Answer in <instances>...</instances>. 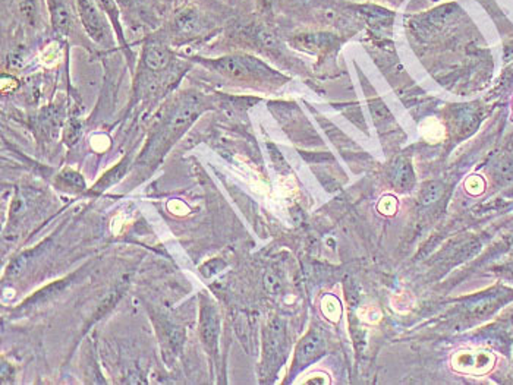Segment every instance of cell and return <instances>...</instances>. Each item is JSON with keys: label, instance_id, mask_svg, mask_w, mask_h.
<instances>
[{"label": "cell", "instance_id": "1", "mask_svg": "<svg viewBox=\"0 0 513 385\" xmlns=\"http://www.w3.org/2000/svg\"><path fill=\"white\" fill-rule=\"evenodd\" d=\"M202 112V102L198 97H188L181 106L176 109L173 116L169 119L168 123L160 129L150 141L149 145L145 147L144 152L141 154V163H150L152 160L159 159L160 155L166 153L172 143L178 140L179 136L185 133V129L195 121V117Z\"/></svg>", "mask_w": 513, "mask_h": 385}, {"label": "cell", "instance_id": "2", "mask_svg": "<svg viewBox=\"0 0 513 385\" xmlns=\"http://www.w3.org/2000/svg\"><path fill=\"white\" fill-rule=\"evenodd\" d=\"M207 66L221 72L222 75L235 78V80H247V78L261 74L259 64L252 62V59L241 56H228L216 59V61H209Z\"/></svg>", "mask_w": 513, "mask_h": 385}, {"label": "cell", "instance_id": "3", "mask_svg": "<svg viewBox=\"0 0 513 385\" xmlns=\"http://www.w3.org/2000/svg\"><path fill=\"white\" fill-rule=\"evenodd\" d=\"M81 21L87 30L88 35L95 42H104L109 37V27L106 19L97 8L95 0H76Z\"/></svg>", "mask_w": 513, "mask_h": 385}, {"label": "cell", "instance_id": "4", "mask_svg": "<svg viewBox=\"0 0 513 385\" xmlns=\"http://www.w3.org/2000/svg\"><path fill=\"white\" fill-rule=\"evenodd\" d=\"M50 18L54 31L61 35H68L74 25V12L71 0H47Z\"/></svg>", "mask_w": 513, "mask_h": 385}, {"label": "cell", "instance_id": "5", "mask_svg": "<svg viewBox=\"0 0 513 385\" xmlns=\"http://www.w3.org/2000/svg\"><path fill=\"white\" fill-rule=\"evenodd\" d=\"M202 339L207 349L216 346L217 336H219V317L213 306L204 305L202 310Z\"/></svg>", "mask_w": 513, "mask_h": 385}, {"label": "cell", "instance_id": "6", "mask_svg": "<svg viewBox=\"0 0 513 385\" xmlns=\"http://www.w3.org/2000/svg\"><path fill=\"white\" fill-rule=\"evenodd\" d=\"M172 61V54L164 45L150 44L144 52V64L150 71H162Z\"/></svg>", "mask_w": 513, "mask_h": 385}, {"label": "cell", "instance_id": "7", "mask_svg": "<svg viewBox=\"0 0 513 385\" xmlns=\"http://www.w3.org/2000/svg\"><path fill=\"white\" fill-rule=\"evenodd\" d=\"M324 341L319 331H312L305 337V341L300 344L298 349V362H310L311 359L320 355V351L323 350Z\"/></svg>", "mask_w": 513, "mask_h": 385}, {"label": "cell", "instance_id": "8", "mask_svg": "<svg viewBox=\"0 0 513 385\" xmlns=\"http://www.w3.org/2000/svg\"><path fill=\"white\" fill-rule=\"evenodd\" d=\"M202 16L195 9L188 8L185 11L179 12L178 15H176L175 27L181 35L195 33V31L202 28Z\"/></svg>", "mask_w": 513, "mask_h": 385}, {"label": "cell", "instance_id": "9", "mask_svg": "<svg viewBox=\"0 0 513 385\" xmlns=\"http://www.w3.org/2000/svg\"><path fill=\"white\" fill-rule=\"evenodd\" d=\"M392 181L395 186L403 189V191L412 185L414 174H412V169H410V164L408 160H396L395 164H393Z\"/></svg>", "mask_w": 513, "mask_h": 385}, {"label": "cell", "instance_id": "10", "mask_svg": "<svg viewBox=\"0 0 513 385\" xmlns=\"http://www.w3.org/2000/svg\"><path fill=\"white\" fill-rule=\"evenodd\" d=\"M128 167V162L119 163L118 166H114L111 172H107L102 179H100L99 183L94 186V191L93 192L99 193L104 189L109 188V186L113 185L114 182H118L122 178V174L125 173V169Z\"/></svg>", "mask_w": 513, "mask_h": 385}, {"label": "cell", "instance_id": "11", "mask_svg": "<svg viewBox=\"0 0 513 385\" xmlns=\"http://www.w3.org/2000/svg\"><path fill=\"white\" fill-rule=\"evenodd\" d=\"M441 189L439 183H429L421 192V204L429 205L440 197Z\"/></svg>", "mask_w": 513, "mask_h": 385}, {"label": "cell", "instance_id": "12", "mask_svg": "<svg viewBox=\"0 0 513 385\" xmlns=\"http://www.w3.org/2000/svg\"><path fill=\"white\" fill-rule=\"evenodd\" d=\"M81 135V126L75 119H71L68 123V128H66V143L73 145L78 141Z\"/></svg>", "mask_w": 513, "mask_h": 385}, {"label": "cell", "instance_id": "13", "mask_svg": "<svg viewBox=\"0 0 513 385\" xmlns=\"http://www.w3.org/2000/svg\"><path fill=\"white\" fill-rule=\"evenodd\" d=\"M21 9L31 21H35L37 16V0H21Z\"/></svg>", "mask_w": 513, "mask_h": 385}, {"label": "cell", "instance_id": "14", "mask_svg": "<svg viewBox=\"0 0 513 385\" xmlns=\"http://www.w3.org/2000/svg\"><path fill=\"white\" fill-rule=\"evenodd\" d=\"M62 179L66 181V183H69L71 186H75V188H84V181H83V176H81V174L74 173V172H68V173L62 176Z\"/></svg>", "mask_w": 513, "mask_h": 385}, {"label": "cell", "instance_id": "15", "mask_svg": "<svg viewBox=\"0 0 513 385\" xmlns=\"http://www.w3.org/2000/svg\"><path fill=\"white\" fill-rule=\"evenodd\" d=\"M379 210H380L383 214H393L396 210V201L390 197L384 198L380 205H379Z\"/></svg>", "mask_w": 513, "mask_h": 385}, {"label": "cell", "instance_id": "16", "mask_svg": "<svg viewBox=\"0 0 513 385\" xmlns=\"http://www.w3.org/2000/svg\"><path fill=\"white\" fill-rule=\"evenodd\" d=\"M266 287L267 291H278L281 289V283H279L278 279L276 277L271 276V274H267L266 276Z\"/></svg>", "mask_w": 513, "mask_h": 385}, {"label": "cell", "instance_id": "17", "mask_svg": "<svg viewBox=\"0 0 513 385\" xmlns=\"http://www.w3.org/2000/svg\"><path fill=\"white\" fill-rule=\"evenodd\" d=\"M468 189H478V192H479V189H481V191H483V181H481V179L478 178H472L471 181H468L467 183Z\"/></svg>", "mask_w": 513, "mask_h": 385}]
</instances>
